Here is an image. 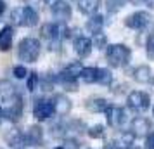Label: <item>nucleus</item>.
I'll use <instances>...</instances> for the list:
<instances>
[{"mask_svg": "<svg viewBox=\"0 0 154 149\" xmlns=\"http://www.w3.org/2000/svg\"><path fill=\"white\" fill-rule=\"evenodd\" d=\"M80 80L83 83H95L97 82V68H83L80 73Z\"/></svg>", "mask_w": 154, "mask_h": 149, "instance_id": "nucleus-23", "label": "nucleus"}, {"mask_svg": "<svg viewBox=\"0 0 154 149\" xmlns=\"http://www.w3.org/2000/svg\"><path fill=\"white\" fill-rule=\"evenodd\" d=\"M102 26H104V17L100 14H94V16H90V19L87 21V26L85 28L88 29L90 33H99L100 29H102Z\"/></svg>", "mask_w": 154, "mask_h": 149, "instance_id": "nucleus-20", "label": "nucleus"}, {"mask_svg": "<svg viewBox=\"0 0 154 149\" xmlns=\"http://www.w3.org/2000/svg\"><path fill=\"white\" fill-rule=\"evenodd\" d=\"M149 23H151V14L146 12V11H137V12H133L130 14L128 17L125 19V24L128 28L132 29H144L146 26H149Z\"/></svg>", "mask_w": 154, "mask_h": 149, "instance_id": "nucleus-6", "label": "nucleus"}, {"mask_svg": "<svg viewBox=\"0 0 154 149\" xmlns=\"http://www.w3.org/2000/svg\"><path fill=\"white\" fill-rule=\"evenodd\" d=\"M104 125H92L88 130H87V134H88V137H92V139H100V137H104Z\"/></svg>", "mask_w": 154, "mask_h": 149, "instance_id": "nucleus-27", "label": "nucleus"}, {"mask_svg": "<svg viewBox=\"0 0 154 149\" xmlns=\"http://www.w3.org/2000/svg\"><path fill=\"white\" fill-rule=\"evenodd\" d=\"M24 141H26L28 146H38V144H42V141H43L42 127H38V125H31V127L26 130V134H24Z\"/></svg>", "mask_w": 154, "mask_h": 149, "instance_id": "nucleus-12", "label": "nucleus"}, {"mask_svg": "<svg viewBox=\"0 0 154 149\" xmlns=\"http://www.w3.org/2000/svg\"><path fill=\"white\" fill-rule=\"evenodd\" d=\"M4 11H5V2H4V0H0V14H2Z\"/></svg>", "mask_w": 154, "mask_h": 149, "instance_id": "nucleus-35", "label": "nucleus"}, {"mask_svg": "<svg viewBox=\"0 0 154 149\" xmlns=\"http://www.w3.org/2000/svg\"><path fill=\"white\" fill-rule=\"evenodd\" d=\"M126 0H106V9H107V12L109 14H116L118 11L125 7Z\"/></svg>", "mask_w": 154, "mask_h": 149, "instance_id": "nucleus-25", "label": "nucleus"}, {"mask_svg": "<svg viewBox=\"0 0 154 149\" xmlns=\"http://www.w3.org/2000/svg\"><path fill=\"white\" fill-rule=\"evenodd\" d=\"M17 56L24 63H35L38 56H40V42L36 38H23L19 42V49H17Z\"/></svg>", "mask_w": 154, "mask_h": 149, "instance_id": "nucleus-3", "label": "nucleus"}, {"mask_svg": "<svg viewBox=\"0 0 154 149\" xmlns=\"http://www.w3.org/2000/svg\"><path fill=\"white\" fill-rule=\"evenodd\" d=\"M92 45H94L95 49H104V47H107V36H106L102 31L95 33L94 38H92Z\"/></svg>", "mask_w": 154, "mask_h": 149, "instance_id": "nucleus-26", "label": "nucleus"}, {"mask_svg": "<svg viewBox=\"0 0 154 149\" xmlns=\"http://www.w3.org/2000/svg\"><path fill=\"white\" fill-rule=\"evenodd\" d=\"M147 57L154 59V35L147 40Z\"/></svg>", "mask_w": 154, "mask_h": 149, "instance_id": "nucleus-32", "label": "nucleus"}, {"mask_svg": "<svg viewBox=\"0 0 154 149\" xmlns=\"http://www.w3.org/2000/svg\"><path fill=\"white\" fill-rule=\"evenodd\" d=\"M54 107L57 114H68L71 111V101L66 95H56L54 97Z\"/></svg>", "mask_w": 154, "mask_h": 149, "instance_id": "nucleus-19", "label": "nucleus"}, {"mask_svg": "<svg viewBox=\"0 0 154 149\" xmlns=\"http://www.w3.org/2000/svg\"><path fill=\"white\" fill-rule=\"evenodd\" d=\"M106 118H107V123L114 128H121L126 121V113L123 107L118 106H109L106 109Z\"/></svg>", "mask_w": 154, "mask_h": 149, "instance_id": "nucleus-7", "label": "nucleus"}, {"mask_svg": "<svg viewBox=\"0 0 154 149\" xmlns=\"http://www.w3.org/2000/svg\"><path fill=\"white\" fill-rule=\"evenodd\" d=\"M152 113H154V107H152Z\"/></svg>", "mask_w": 154, "mask_h": 149, "instance_id": "nucleus-41", "label": "nucleus"}, {"mask_svg": "<svg viewBox=\"0 0 154 149\" xmlns=\"http://www.w3.org/2000/svg\"><path fill=\"white\" fill-rule=\"evenodd\" d=\"M85 106L92 113H102V111L106 113V109L109 107V102L104 97H90V99L85 102Z\"/></svg>", "mask_w": 154, "mask_h": 149, "instance_id": "nucleus-16", "label": "nucleus"}, {"mask_svg": "<svg viewBox=\"0 0 154 149\" xmlns=\"http://www.w3.org/2000/svg\"><path fill=\"white\" fill-rule=\"evenodd\" d=\"M112 82V75L109 70L106 68H97V83L100 85H111Z\"/></svg>", "mask_w": 154, "mask_h": 149, "instance_id": "nucleus-24", "label": "nucleus"}, {"mask_svg": "<svg viewBox=\"0 0 154 149\" xmlns=\"http://www.w3.org/2000/svg\"><path fill=\"white\" fill-rule=\"evenodd\" d=\"M126 104H128L130 109L137 111V113H142V111H147V109H149L151 99H149V95H147L146 92H142V90H133V92L128 94Z\"/></svg>", "mask_w": 154, "mask_h": 149, "instance_id": "nucleus-4", "label": "nucleus"}, {"mask_svg": "<svg viewBox=\"0 0 154 149\" xmlns=\"http://www.w3.org/2000/svg\"><path fill=\"white\" fill-rule=\"evenodd\" d=\"M56 149H63V147H56Z\"/></svg>", "mask_w": 154, "mask_h": 149, "instance_id": "nucleus-40", "label": "nucleus"}, {"mask_svg": "<svg viewBox=\"0 0 154 149\" xmlns=\"http://www.w3.org/2000/svg\"><path fill=\"white\" fill-rule=\"evenodd\" d=\"M144 149H154V132H151V134L147 135V139H146V146H144Z\"/></svg>", "mask_w": 154, "mask_h": 149, "instance_id": "nucleus-33", "label": "nucleus"}, {"mask_svg": "<svg viewBox=\"0 0 154 149\" xmlns=\"http://www.w3.org/2000/svg\"><path fill=\"white\" fill-rule=\"evenodd\" d=\"M73 47H75V52H76L78 57H88L94 45H92V40L88 36H76Z\"/></svg>", "mask_w": 154, "mask_h": 149, "instance_id": "nucleus-9", "label": "nucleus"}, {"mask_svg": "<svg viewBox=\"0 0 154 149\" xmlns=\"http://www.w3.org/2000/svg\"><path fill=\"white\" fill-rule=\"evenodd\" d=\"M82 70H83V66H82V63H80V61H75V63H71L69 66H66V68H64V71H66V73H69V75L76 76V78H80V73H82Z\"/></svg>", "mask_w": 154, "mask_h": 149, "instance_id": "nucleus-28", "label": "nucleus"}, {"mask_svg": "<svg viewBox=\"0 0 154 149\" xmlns=\"http://www.w3.org/2000/svg\"><path fill=\"white\" fill-rule=\"evenodd\" d=\"M43 2H45V4H47V5H50V7H52V5H54V4H56V2H59V0H43Z\"/></svg>", "mask_w": 154, "mask_h": 149, "instance_id": "nucleus-36", "label": "nucleus"}, {"mask_svg": "<svg viewBox=\"0 0 154 149\" xmlns=\"http://www.w3.org/2000/svg\"><path fill=\"white\" fill-rule=\"evenodd\" d=\"M100 7V0H78V11L82 14L94 16Z\"/></svg>", "mask_w": 154, "mask_h": 149, "instance_id": "nucleus-18", "label": "nucleus"}, {"mask_svg": "<svg viewBox=\"0 0 154 149\" xmlns=\"http://www.w3.org/2000/svg\"><path fill=\"white\" fill-rule=\"evenodd\" d=\"M17 97V87L11 83V80H0V99L4 102H11Z\"/></svg>", "mask_w": 154, "mask_h": 149, "instance_id": "nucleus-11", "label": "nucleus"}, {"mask_svg": "<svg viewBox=\"0 0 154 149\" xmlns=\"http://www.w3.org/2000/svg\"><path fill=\"white\" fill-rule=\"evenodd\" d=\"M5 141H7L9 146H12V147H17V146H23L24 144V134H21L19 130H11L5 134Z\"/></svg>", "mask_w": 154, "mask_h": 149, "instance_id": "nucleus-22", "label": "nucleus"}, {"mask_svg": "<svg viewBox=\"0 0 154 149\" xmlns=\"http://www.w3.org/2000/svg\"><path fill=\"white\" fill-rule=\"evenodd\" d=\"M54 113H56L54 101L38 99L35 102V106H33V116H35L36 120H49Z\"/></svg>", "mask_w": 154, "mask_h": 149, "instance_id": "nucleus-5", "label": "nucleus"}, {"mask_svg": "<svg viewBox=\"0 0 154 149\" xmlns=\"http://www.w3.org/2000/svg\"><path fill=\"white\" fill-rule=\"evenodd\" d=\"M38 85V75L36 73H29L28 75V82H26V87H28L29 92H33Z\"/></svg>", "mask_w": 154, "mask_h": 149, "instance_id": "nucleus-29", "label": "nucleus"}, {"mask_svg": "<svg viewBox=\"0 0 154 149\" xmlns=\"http://www.w3.org/2000/svg\"><path fill=\"white\" fill-rule=\"evenodd\" d=\"M11 21L17 24V26H26V28H33L38 24V12L33 7H21L14 9L11 12Z\"/></svg>", "mask_w": 154, "mask_h": 149, "instance_id": "nucleus-2", "label": "nucleus"}, {"mask_svg": "<svg viewBox=\"0 0 154 149\" xmlns=\"http://www.w3.org/2000/svg\"><path fill=\"white\" fill-rule=\"evenodd\" d=\"M132 57V50L130 47H126L123 43H112V45H107V50H106V59L111 68H123L128 64Z\"/></svg>", "mask_w": 154, "mask_h": 149, "instance_id": "nucleus-1", "label": "nucleus"}, {"mask_svg": "<svg viewBox=\"0 0 154 149\" xmlns=\"http://www.w3.org/2000/svg\"><path fill=\"white\" fill-rule=\"evenodd\" d=\"M144 4H146L147 7H151V9H154V0H144Z\"/></svg>", "mask_w": 154, "mask_h": 149, "instance_id": "nucleus-34", "label": "nucleus"}, {"mask_svg": "<svg viewBox=\"0 0 154 149\" xmlns=\"http://www.w3.org/2000/svg\"><path fill=\"white\" fill-rule=\"evenodd\" d=\"M130 2H132L133 5H139V4H142V2H144V0H130Z\"/></svg>", "mask_w": 154, "mask_h": 149, "instance_id": "nucleus-37", "label": "nucleus"}, {"mask_svg": "<svg viewBox=\"0 0 154 149\" xmlns=\"http://www.w3.org/2000/svg\"><path fill=\"white\" fill-rule=\"evenodd\" d=\"M4 116L11 121H19L23 116V101L17 95L16 99H12L11 102H7V106L4 107Z\"/></svg>", "mask_w": 154, "mask_h": 149, "instance_id": "nucleus-8", "label": "nucleus"}, {"mask_svg": "<svg viewBox=\"0 0 154 149\" xmlns=\"http://www.w3.org/2000/svg\"><path fill=\"white\" fill-rule=\"evenodd\" d=\"M133 78H135V82H139V83H151L152 82V71L146 64L137 66L133 70Z\"/></svg>", "mask_w": 154, "mask_h": 149, "instance_id": "nucleus-15", "label": "nucleus"}, {"mask_svg": "<svg viewBox=\"0 0 154 149\" xmlns=\"http://www.w3.org/2000/svg\"><path fill=\"white\" fill-rule=\"evenodd\" d=\"M76 80H78L76 76H73V75H69V73H66L64 70L56 76V82L57 83H61L66 90H76V87H78Z\"/></svg>", "mask_w": 154, "mask_h": 149, "instance_id": "nucleus-17", "label": "nucleus"}, {"mask_svg": "<svg viewBox=\"0 0 154 149\" xmlns=\"http://www.w3.org/2000/svg\"><path fill=\"white\" fill-rule=\"evenodd\" d=\"M12 35H14V31H12L11 26L2 28V31H0V50H9V49H11Z\"/></svg>", "mask_w": 154, "mask_h": 149, "instance_id": "nucleus-21", "label": "nucleus"}, {"mask_svg": "<svg viewBox=\"0 0 154 149\" xmlns=\"http://www.w3.org/2000/svg\"><path fill=\"white\" fill-rule=\"evenodd\" d=\"M61 31H64V28H61L57 23H45L40 29V33H42L43 38H47V40H57L59 36H61Z\"/></svg>", "mask_w": 154, "mask_h": 149, "instance_id": "nucleus-14", "label": "nucleus"}, {"mask_svg": "<svg viewBox=\"0 0 154 149\" xmlns=\"http://www.w3.org/2000/svg\"><path fill=\"white\" fill-rule=\"evenodd\" d=\"M61 147L63 149H80V142L76 139H66Z\"/></svg>", "mask_w": 154, "mask_h": 149, "instance_id": "nucleus-31", "label": "nucleus"}, {"mask_svg": "<svg viewBox=\"0 0 154 149\" xmlns=\"http://www.w3.org/2000/svg\"><path fill=\"white\" fill-rule=\"evenodd\" d=\"M126 149H137V147H135V146H130V147H126Z\"/></svg>", "mask_w": 154, "mask_h": 149, "instance_id": "nucleus-39", "label": "nucleus"}, {"mask_svg": "<svg viewBox=\"0 0 154 149\" xmlns=\"http://www.w3.org/2000/svg\"><path fill=\"white\" fill-rule=\"evenodd\" d=\"M4 118H5V116H4V109L0 107V123H2V120H4Z\"/></svg>", "mask_w": 154, "mask_h": 149, "instance_id": "nucleus-38", "label": "nucleus"}, {"mask_svg": "<svg viewBox=\"0 0 154 149\" xmlns=\"http://www.w3.org/2000/svg\"><path fill=\"white\" fill-rule=\"evenodd\" d=\"M12 75H14L17 80H23L24 76H28V71H26V68H24V66H14Z\"/></svg>", "mask_w": 154, "mask_h": 149, "instance_id": "nucleus-30", "label": "nucleus"}, {"mask_svg": "<svg viewBox=\"0 0 154 149\" xmlns=\"http://www.w3.org/2000/svg\"><path fill=\"white\" fill-rule=\"evenodd\" d=\"M132 132L135 134V137H137V135H139V137L149 135V132H151V121L147 120L146 116H137V118L132 121Z\"/></svg>", "mask_w": 154, "mask_h": 149, "instance_id": "nucleus-13", "label": "nucleus"}, {"mask_svg": "<svg viewBox=\"0 0 154 149\" xmlns=\"http://www.w3.org/2000/svg\"><path fill=\"white\" fill-rule=\"evenodd\" d=\"M50 11H52V16H54L56 19H59V21H68L71 17V5L68 2H64V0L56 2V4L50 7Z\"/></svg>", "mask_w": 154, "mask_h": 149, "instance_id": "nucleus-10", "label": "nucleus"}]
</instances>
